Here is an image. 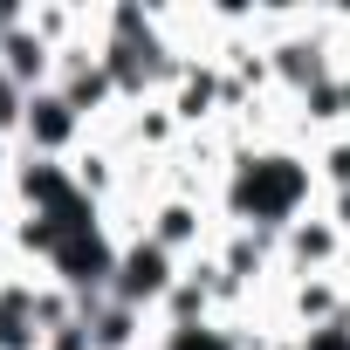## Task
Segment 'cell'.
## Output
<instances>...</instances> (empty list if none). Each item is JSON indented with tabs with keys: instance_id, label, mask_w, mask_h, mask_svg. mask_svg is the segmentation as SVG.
<instances>
[{
	"instance_id": "obj_1",
	"label": "cell",
	"mask_w": 350,
	"mask_h": 350,
	"mask_svg": "<svg viewBox=\"0 0 350 350\" xmlns=\"http://www.w3.org/2000/svg\"><path fill=\"white\" fill-rule=\"evenodd\" d=\"M158 288H165V254L158 247L124 254V295H158Z\"/></svg>"
}]
</instances>
